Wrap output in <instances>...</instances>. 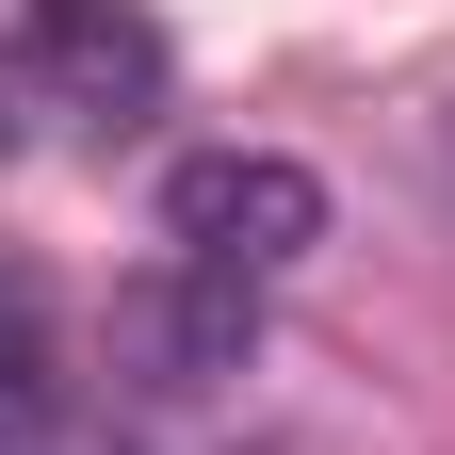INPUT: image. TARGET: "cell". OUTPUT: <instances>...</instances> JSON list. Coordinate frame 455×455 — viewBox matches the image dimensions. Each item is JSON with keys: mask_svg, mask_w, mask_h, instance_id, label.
Segmentation results:
<instances>
[{"mask_svg": "<svg viewBox=\"0 0 455 455\" xmlns=\"http://www.w3.org/2000/svg\"><path fill=\"white\" fill-rule=\"evenodd\" d=\"M0 66H17L33 114H66V131H147L163 82H180V49H163L147 0H17Z\"/></svg>", "mask_w": 455, "mask_h": 455, "instance_id": "obj_1", "label": "cell"}, {"mask_svg": "<svg viewBox=\"0 0 455 455\" xmlns=\"http://www.w3.org/2000/svg\"><path fill=\"white\" fill-rule=\"evenodd\" d=\"M325 244V180L293 147H196L163 180V260H212V276H293Z\"/></svg>", "mask_w": 455, "mask_h": 455, "instance_id": "obj_2", "label": "cell"}, {"mask_svg": "<svg viewBox=\"0 0 455 455\" xmlns=\"http://www.w3.org/2000/svg\"><path fill=\"white\" fill-rule=\"evenodd\" d=\"M260 358V276H212V260H147L114 293V374L147 390H228Z\"/></svg>", "mask_w": 455, "mask_h": 455, "instance_id": "obj_3", "label": "cell"}, {"mask_svg": "<svg viewBox=\"0 0 455 455\" xmlns=\"http://www.w3.org/2000/svg\"><path fill=\"white\" fill-rule=\"evenodd\" d=\"M49 407H66V358H49V309L0 276V455H33L49 439Z\"/></svg>", "mask_w": 455, "mask_h": 455, "instance_id": "obj_4", "label": "cell"}]
</instances>
